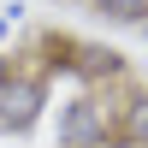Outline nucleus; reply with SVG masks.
<instances>
[{
	"instance_id": "nucleus-1",
	"label": "nucleus",
	"mask_w": 148,
	"mask_h": 148,
	"mask_svg": "<svg viewBox=\"0 0 148 148\" xmlns=\"http://www.w3.org/2000/svg\"><path fill=\"white\" fill-rule=\"evenodd\" d=\"M119 136V101H107V89H77L59 107V148H101Z\"/></svg>"
},
{
	"instance_id": "nucleus-2",
	"label": "nucleus",
	"mask_w": 148,
	"mask_h": 148,
	"mask_svg": "<svg viewBox=\"0 0 148 148\" xmlns=\"http://www.w3.org/2000/svg\"><path fill=\"white\" fill-rule=\"evenodd\" d=\"M42 113H47V77L12 65L6 77H0V136H24V130H36Z\"/></svg>"
},
{
	"instance_id": "nucleus-3",
	"label": "nucleus",
	"mask_w": 148,
	"mask_h": 148,
	"mask_svg": "<svg viewBox=\"0 0 148 148\" xmlns=\"http://www.w3.org/2000/svg\"><path fill=\"white\" fill-rule=\"evenodd\" d=\"M71 71H77L83 89H113V83H125V53H113V47H95V42H71Z\"/></svg>"
},
{
	"instance_id": "nucleus-4",
	"label": "nucleus",
	"mask_w": 148,
	"mask_h": 148,
	"mask_svg": "<svg viewBox=\"0 0 148 148\" xmlns=\"http://www.w3.org/2000/svg\"><path fill=\"white\" fill-rule=\"evenodd\" d=\"M119 130L148 148V89H125V101H119Z\"/></svg>"
},
{
	"instance_id": "nucleus-5",
	"label": "nucleus",
	"mask_w": 148,
	"mask_h": 148,
	"mask_svg": "<svg viewBox=\"0 0 148 148\" xmlns=\"http://www.w3.org/2000/svg\"><path fill=\"white\" fill-rule=\"evenodd\" d=\"M89 12H101L107 24H142L148 18V0H89Z\"/></svg>"
},
{
	"instance_id": "nucleus-6",
	"label": "nucleus",
	"mask_w": 148,
	"mask_h": 148,
	"mask_svg": "<svg viewBox=\"0 0 148 148\" xmlns=\"http://www.w3.org/2000/svg\"><path fill=\"white\" fill-rule=\"evenodd\" d=\"M101 148H142V142H136V136H125V130H119V136H107Z\"/></svg>"
},
{
	"instance_id": "nucleus-7",
	"label": "nucleus",
	"mask_w": 148,
	"mask_h": 148,
	"mask_svg": "<svg viewBox=\"0 0 148 148\" xmlns=\"http://www.w3.org/2000/svg\"><path fill=\"white\" fill-rule=\"evenodd\" d=\"M6 71H12V59H6V53H0V77H6Z\"/></svg>"
},
{
	"instance_id": "nucleus-8",
	"label": "nucleus",
	"mask_w": 148,
	"mask_h": 148,
	"mask_svg": "<svg viewBox=\"0 0 148 148\" xmlns=\"http://www.w3.org/2000/svg\"><path fill=\"white\" fill-rule=\"evenodd\" d=\"M136 30H142V42H148V18H142V24H136Z\"/></svg>"
},
{
	"instance_id": "nucleus-9",
	"label": "nucleus",
	"mask_w": 148,
	"mask_h": 148,
	"mask_svg": "<svg viewBox=\"0 0 148 148\" xmlns=\"http://www.w3.org/2000/svg\"><path fill=\"white\" fill-rule=\"evenodd\" d=\"M0 36H6V12H0Z\"/></svg>"
}]
</instances>
